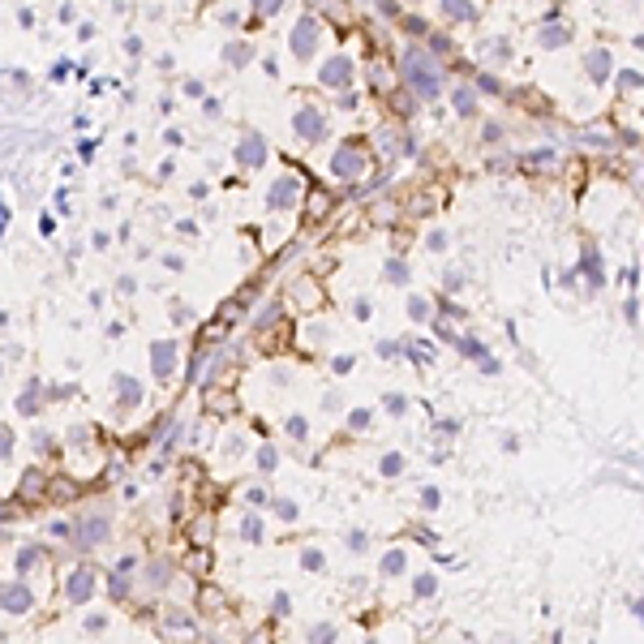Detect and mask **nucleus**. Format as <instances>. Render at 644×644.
I'll return each mask as SVG.
<instances>
[{"label":"nucleus","mask_w":644,"mask_h":644,"mask_svg":"<svg viewBox=\"0 0 644 644\" xmlns=\"http://www.w3.org/2000/svg\"><path fill=\"white\" fill-rule=\"evenodd\" d=\"M86 588H90V576H73V584H69V593H73V597H86Z\"/></svg>","instance_id":"0eeeda50"},{"label":"nucleus","mask_w":644,"mask_h":644,"mask_svg":"<svg viewBox=\"0 0 644 644\" xmlns=\"http://www.w3.org/2000/svg\"><path fill=\"white\" fill-rule=\"evenodd\" d=\"M322 82H331V86H335V82H348V61H331L327 69H322Z\"/></svg>","instance_id":"20e7f679"},{"label":"nucleus","mask_w":644,"mask_h":644,"mask_svg":"<svg viewBox=\"0 0 644 644\" xmlns=\"http://www.w3.org/2000/svg\"><path fill=\"white\" fill-rule=\"evenodd\" d=\"M168 361H172V344H168V348H155V374H168V369H172Z\"/></svg>","instance_id":"423d86ee"},{"label":"nucleus","mask_w":644,"mask_h":644,"mask_svg":"<svg viewBox=\"0 0 644 644\" xmlns=\"http://www.w3.org/2000/svg\"><path fill=\"white\" fill-rule=\"evenodd\" d=\"M254 5H258L262 13H275V9H280V0H254Z\"/></svg>","instance_id":"6e6552de"},{"label":"nucleus","mask_w":644,"mask_h":644,"mask_svg":"<svg viewBox=\"0 0 644 644\" xmlns=\"http://www.w3.org/2000/svg\"><path fill=\"white\" fill-rule=\"evenodd\" d=\"M314 43H318V26L305 18V22L292 30V47H297V56H309V52H314Z\"/></svg>","instance_id":"f03ea898"},{"label":"nucleus","mask_w":644,"mask_h":644,"mask_svg":"<svg viewBox=\"0 0 644 644\" xmlns=\"http://www.w3.org/2000/svg\"><path fill=\"white\" fill-rule=\"evenodd\" d=\"M9 451V439H5V429H0V455H5Z\"/></svg>","instance_id":"1a4fd4ad"},{"label":"nucleus","mask_w":644,"mask_h":644,"mask_svg":"<svg viewBox=\"0 0 644 644\" xmlns=\"http://www.w3.org/2000/svg\"><path fill=\"white\" fill-rule=\"evenodd\" d=\"M5 610H30V593H22V588H5Z\"/></svg>","instance_id":"7ed1b4c3"},{"label":"nucleus","mask_w":644,"mask_h":644,"mask_svg":"<svg viewBox=\"0 0 644 644\" xmlns=\"http://www.w3.org/2000/svg\"><path fill=\"white\" fill-rule=\"evenodd\" d=\"M404 78L421 90V95H439V69L421 61V52H404Z\"/></svg>","instance_id":"f257e3e1"},{"label":"nucleus","mask_w":644,"mask_h":644,"mask_svg":"<svg viewBox=\"0 0 644 644\" xmlns=\"http://www.w3.org/2000/svg\"><path fill=\"white\" fill-rule=\"evenodd\" d=\"M297 129H305V138H318V129H322V125H318V112H301V117H297Z\"/></svg>","instance_id":"39448f33"}]
</instances>
